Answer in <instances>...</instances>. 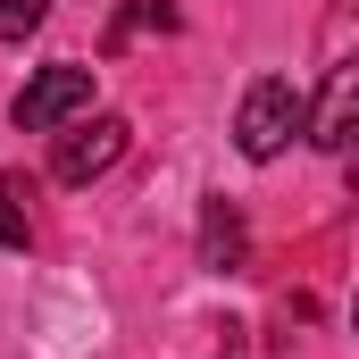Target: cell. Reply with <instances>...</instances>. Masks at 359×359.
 I'll return each mask as SVG.
<instances>
[{
    "label": "cell",
    "mask_w": 359,
    "mask_h": 359,
    "mask_svg": "<svg viewBox=\"0 0 359 359\" xmlns=\"http://www.w3.org/2000/svg\"><path fill=\"white\" fill-rule=\"evenodd\" d=\"M301 109H309V100L292 92V76H259V84L243 92V109H234V151L259 159V168L284 159V142L301 134Z\"/></svg>",
    "instance_id": "obj_1"
},
{
    "label": "cell",
    "mask_w": 359,
    "mask_h": 359,
    "mask_svg": "<svg viewBox=\"0 0 359 359\" xmlns=\"http://www.w3.org/2000/svg\"><path fill=\"white\" fill-rule=\"evenodd\" d=\"M92 109V67H76V59H59V67H34L25 84H17V134H59L67 117H84Z\"/></svg>",
    "instance_id": "obj_2"
},
{
    "label": "cell",
    "mask_w": 359,
    "mask_h": 359,
    "mask_svg": "<svg viewBox=\"0 0 359 359\" xmlns=\"http://www.w3.org/2000/svg\"><path fill=\"white\" fill-rule=\"evenodd\" d=\"M126 142H134V126H126L117 109H100V117L67 126V134L50 142V176L59 184H92V176H109V168L126 159Z\"/></svg>",
    "instance_id": "obj_3"
},
{
    "label": "cell",
    "mask_w": 359,
    "mask_h": 359,
    "mask_svg": "<svg viewBox=\"0 0 359 359\" xmlns=\"http://www.w3.org/2000/svg\"><path fill=\"white\" fill-rule=\"evenodd\" d=\"M301 126H309V142H318L326 159H343V151H351V126H359V67H351V59L326 76L318 109H301Z\"/></svg>",
    "instance_id": "obj_4"
},
{
    "label": "cell",
    "mask_w": 359,
    "mask_h": 359,
    "mask_svg": "<svg viewBox=\"0 0 359 359\" xmlns=\"http://www.w3.org/2000/svg\"><path fill=\"white\" fill-rule=\"evenodd\" d=\"M243 251H251L243 209H234V201H209V209H201V268H209V276H234Z\"/></svg>",
    "instance_id": "obj_5"
},
{
    "label": "cell",
    "mask_w": 359,
    "mask_h": 359,
    "mask_svg": "<svg viewBox=\"0 0 359 359\" xmlns=\"http://www.w3.org/2000/svg\"><path fill=\"white\" fill-rule=\"evenodd\" d=\"M34 243V184L0 176V251H25Z\"/></svg>",
    "instance_id": "obj_6"
},
{
    "label": "cell",
    "mask_w": 359,
    "mask_h": 359,
    "mask_svg": "<svg viewBox=\"0 0 359 359\" xmlns=\"http://www.w3.org/2000/svg\"><path fill=\"white\" fill-rule=\"evenodd\" d=\"M151 25H159V34H176V8H168V0H142V8L109 17V42H100V50H126V42H134V34H151Z\"/></svg>",
    "instance_id": "obj_7"
},
{
    "label": "cell",
    "mask_w": 359,
    "mask_h": 359,
    "mask_svg": "<svg viewBox=\"0 0 359 359\" xmlns=\"http://www.w3.org/2000/svg\"><path fill=\"white\" fill-rule=\"evenodd\" d=\"M42 17H50V0H0V42H25V34H42Z\"/></svg>",
    "instance_id": "obj_8"
}]
</instances>
